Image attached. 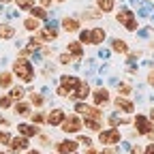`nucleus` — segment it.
Wrapping results in <instances>:
<instances>
[{"mask_svg":"<svg viewBox=\"0 0 154 154\" xmlns=\"http://www.w3.org/2000/svg\"><path fill=\"white\" fill-rule=\"evenodd\" d=\"M116 19H118V24L124 26L126 30H137V17H135L133 9H120L118 15H116Z\"/></svg>","mask_w":154,"mask_h":154,"instance_id":"obj_2","label":"nucleus"},{"mask_svg":"<svg viewBox=\"0 0 154 154\" xmlns=\"http://www.w3.org/2000/svg\"><path fill=\"white\" fill-rule=\"evenodd\" d=\"M131 154H139V150H137V148H133V150H131Z\"/></svg>","mask_w":154,"mask_h":154,"instance_id":"obj_47","label":"nucleus"},{"mask_svg":"<svg viewBox=\"0 0 154 154\" xmlns=\"http://www.w3.org/2000/svg\"><path fill=\"white\" fill-rule=\"evenodd\" d=\"M13 73L22 79L24 84H30L34 79V66L30 60H26V58H17V60L13 62Z\"/></svg>","mask_w":154,"mask_h":154,"instance_id":"obj_1","label":"nucleus"},{"mask_svg":"<svg viewBox=\"0 0 154 154\" xmlns=\"http://www.w3.org/2000/svg\"><path fill=\"white\" fill-rule=\"evenodd\" d=\"M30 15H32L34 19H47V11H45L43 7H34V9H30Z\"/></svg>","mask_w":154,"mask_h":154,"instance_id":"obj_23","label":"nucleus"},{"mask_svg":"<svg viewBox=\"0 0 154 154\" xmlns=\"http://www.w3.org/2000/svg\"><path fill=\"white\" fill-rule=\"evenodd\" d=\"M11 105H13V99H11L9 94H5V96H0V107H2V109H9Z\"/></svg>","mask_w":154,"mask_h":154,"instance_id":"obj_30","label":"nucleus"},{"mask_svg":"<svg viewBox=\"0 0 154 154\" xmlns=\"http://www.w3.org/2000/svg\"><path fill=\"white\" fill-rule=\"evenodd\" d=\"M131 84H118V92H120V96H126V94H131Z\"/></svg>","mask_w":154,"mask_h":154,"instance_id":"obj_32","label":"nucleus"},{"mask_svg":"<svg viewBox=\"0 0 154 154\" xmlns=\"http://www.w3.org/2000/svg\"><path fill=\"white\" fill-rule=\"evenodd\" d=\"M73 96H75V99H79V101H84V99H88V96H90V86L82 82V84H79V88H77V90H75V94H73Z\"/></svg>","mask_w":154,"mask_h":154,"instance_id":"obj_18","label":"nucleus"},{"mask_svg":"<svg viewBox=\"0 0 154 154\" xmlns=\"http://www.w3.org/2000/svg\"><path fill=\"white\" fill-rule=\"evenodd\" d=\"M150 120L154 122V107H152V111H150Z\"/></svg>","mask_w":154,"mask_h":154,"instance_id":"obj_45","label":"nucleus"},{"mask_svg":"<svg viewBox=\"0 0 154 154\" xmlns=\"http://www.w3.org/2000/svg\"><path fill=\"white\" fill-rule=\"evenodd\" d=\"M148 137H150V139L154 141V131H152V133H148Z\"/></svg>","mask_w":154,"mask_h":154,"instance_id":"obj_48","label":"nucleus"},{"mask_svg":"<svg viewBox=\"0 0 154 154\" xmlns=\"http://www.w3.org/2000/svg\"><path fill=\"white\" fill-rule=\"evenodd\" d=\"M71 60H73L71 54H62V56H60V64H69Z\"/></svg>","mask_w":154,"mask_h":154,"instance_id":"obj_37","label":"nucleus"},{"mask_svg":"<svg viewBox=\"0 0 154 154\" xmlns=\"http://www.w3.org/2000/svg\"><path fill=\"white\" fill-rule=\"evenodd\" d=\"M45 41H43V38L41 36H30V41H28V47L30 49H38V47H41Z\"/></svg>","mask_w":154,"mask_h":154,"instance_id":"obj_28","label":"nucleus"},{"mask_svg":"<svg viewBox=\"0 0 154 154\" xmlns=\"http://www.w3.org/2000/svg\"><path fill=\"white\" fill-rule=\"evenodd\" d=\"M49 5H51V0H41V7H43V9H47Z\"/></svg>","mask_w":154,"mask_h":154,"instance_id":"obj_43","label":"nucleus"},{"mask_svg":"<svg viewBox=\"0 0 154 154\" xmlns=\"http://www.w3.org/2000/svg\"><path fill=\"white\" fill-rule=\"evenodd\" d=\"M32 122H36V124L45 122V116H43V113H38V111H34V113H32Z\"/></svg>","mask_w":154,"mask_h":154,"instance_id":"obj_36","label":"nucleus"},{"mask_svg":"<svg viewBox=\"0 0 154 154\" xmlns=\"http://www.w3.org/2000/svg\"><path fill=\"white\" fill-rule=\"evenodd\" d=\"M9 96H11L13 101H19V99L24 96V90H22V88H11V94H9Z\"/></svg>","mask_w":154,"mask_h":154,"instance_id":"obj_31","label":"nucleus"},{"mask_svg":"<svg viewBox=\"0 0 154 154\" xmlns=\"http://www.w3.org/2000/svg\"><path fill=\"white\" fill-rule=\"evenodd\" d=\"M69 54L75 58V60L84 58V47H82V43H79V41H73V43H69Z\"/></svg>","mask_w":154,"mask_h":154,"instance_id":"obj_15","label":"nucleus"},{"mask_svg":"<svg viewBox=\"0 0 154 154\" xmlns=\"http://www.w3.org/2000/svg\"><path fill=\"white\" fill-rule=\"evenodd\" d=\"M111 49L118 51V54H126L128 45H126V41H122V38H113V41H111Z\"/></svg>","mask_w":154,"mask_h":154,"instance_id":"obj_19","label":"nucleus"},{"mask_svg":"<svg viewBox=\"0 0 154 154\" xmlns=\"http://www.w3.org/2000/svg\"><path fill=\"white\" fill-rule=\"evenodd\" d=\"M38 36H41L43 41H54V38H58V30L47 26V28H41V34H38Z\"/></svg>","mask_w":154,"mask_h":154,"instance_id":"obj_17","label":"nucleus"},{"mask_svg":"<svg viewBox=\"0 0 154 154\" xmlns=\"http://www.w3.org/2000/svg\"><path fill=\"white\" fill-rule=\"evenodd\" d=\"M79 43H90V30H79Z\"/></svg>","mask_w":154,"mask_h":154,"instance_id":"obj_34","label":"nucleus"},{"mask_svg":"<svg viewBox=\"0 0 154 154\" xmlns=\"http://www.w3.org/2000/svg\"><path fill=\"white\" fill-rule=\"evenodd\" d=\"M64 118H66V116H64L62 109H51V113L47 116V122H49L51 126H58V124L64 122Z\"/></svg>","mask_w":154,"mask_h":154,"instance_id":"obj_12","label":"nucleus"},{"mask_svg":"<svg viewBox=\"0 0 154 154\" xmlns=\"http://www.w3.org/2000/svg\"><path fill=\"white\" fill-rule=\"evenodd\" d=\"M77 148H79V143H77V141H71V139L58 141V146H56L58 154H75V152H77Z\"/></svg>","mask_w":154,"mask_h":154,"instance_id":"obj_9","label":"nucleus"},{"mask_svg":"<svg viewBox=\"0 0 154 154\" xmlns=\"http://www.w3.org/2000/svg\"><path fill=\"white\" fill-rule=\"evenodd\" d=\"M86 154H96V150H92V148H88V152Z\"/></svg>","mask_w":154,"mask_h":154,"instance_id":"obj_46","label":"nucleus"},{"mask_svg":"<svg viewBox=\"0 0 154 154\" xmlns=\"http://www.w3.org/2000/svg\"><path fill=\"white\" fill-rule=\"evenodd\" d=\"M84 17H88V19H94V17H99V13H94V11H84Z\"/></svg>","mask_w":154,"mask_h":154,"instance_id":"obj_39","label":"nucleus"},{"mask_svg":"<svg viewBox=\"0 0 154 154\" xmlns=\"http://www.w3.org/2000/svg\"><path fill=\"white\" fill-rule=\"evenodd\" d=\"M122 139V135L118 128H107V131H101L99 133V141L101 146H113V143H118Z\"/></svg>","mask_w":154,"mask_h":154,"instance_id":"obj_3","label":"nucleus"},{"mask_svg":"<svg viewBox=\"0 0 154 154\" xmlns=\"http://www.w3.org/2000/svg\"><path fill=\"white\" fill-rule=\"evenodd\" d=\"M56 92H58V96H60V99H66V96H69V92H66V90H64L62 86H60V88H58Z\"/></svg>","mask_w":154,"mask_h":154,"instance_id":"obj_38","label":"nucleus"},{"mask_svg":"<svg viewBox=\"0 0 154 154\" xmlns=\"http://www.w3.org/2000/svg\"><path fill=\"white\" fill-rule=\"evenodd\" d=\"M24 28H26L28 32H36L38 28H41V24H38V19H34V17H28L26 22H24Z\"/></svg>","mask_w":154,"mask_h":154,"instance_id":"obj_21","label":"nucleus"},{"mask_svg":"<svg viewBox=\"0 0 154 154\" xmlns=\"http://www.w3.org/2000/svg\"><path fill=\"white\" fill-rule=\"evenodd\" d=\"M116 7V0H96V9L101 13H111Z\"/></svg>","mask_w":154,"mask_h":154,"instance_id":"obj_16","label":"nucleus"},{"mask_svg":"<svg viewBox=\"0 0 154 154\" xmlns=\"http://www.w3.org/2000/svg\"><path fill=\"white\" fill-rule=\"evenodd\" d=\"M62 126V131L64 133H79L82 128H84V122L79 120V116H77V113H73V116H69V118H64V122L60 124Z\"/></svg>","mask_w":154,"mask_h":154,"instance_id":"obj_4","label":"nucleus"},{"mask_svg":"<svg viewBox=\"0 0 154 154\" xmlns=\"http://www.w3.org/2000/svg\"><path fill=\"white\" fill-rule=\"evenodd\" d=\"M84 126L88 128V131H101V120H92V118H86V122H84Z\"/></svg>","mask_w":154,"mask_h":154,"instance_id":"obj_24","label":"nucleus"},{"mask_svg":"<svg viewBox=\"0 0 154 154\" xmlns=\"http://www.w3.org/2000/svg\"><path fill=\"white\" fill-rule=\"evenodd\" d=\"M26 154H41V152H38V150H28Z\"/></svg>","mask_w":154,"mask_h":154,"instance_id":"obj_44","label":"nucleus"},{"mask_svg":"<svg viewBox=\"0 0 154 154\" xmlns=\"http://www.w3.org/2000/svg\"><path fill=\"white\" fill-rule=\"evenodd\" d=\"M62 28L66 32H79V22H77L75 17H64L62 19Z\"/></svg>","mask_w":154,"mask_h":154,"instance_id":"obj_14","label":"nucleus"},{"mask_svg":"<svg viewBox=\"0 0 154 154\" xmlns=\"http://www.w3.org/2000/svg\"><path fill=\"white\" fill-rule=\"evenodd\" d=\"M9 141H11V135H9L7 131H0V143H2V146H9Z\"/></svg>","mask_w":154,"mask_h":154,"instance_id":"obj_35","label":"nucleus"},{"mask_svg":"<svg viewBox=\"0 0 154 154\" xmlns=\"http://www.w3.org/2000/svg\"><path fill=\"white\" fill-rule=\"evenodd\" d=\"M0 2H11V0H0Z\"/></svg>","mask_w":154,"mask_h":154,"instance_id":"obj_49","label":"nucleus"},{"mask_svg":"<svg viewBox=\"0 0 154 154\" xmlns=\"http://www.w3.org/2000/svg\"><path fill=\"white\" fill-rule=\"evenodd\" d=\"M86 118L101 120V118H103V111H99V107H88V111H86Z\"/></svg>","mask_w":154,"mask_h":154,"instance_id":"obj_25","label":"nucleus"},{"mask_svg":"<svg viewBox=\"0 0 154 154\" xmlns=\"http://www.w3.org/2000/svg\"><path fill=\"white\" fill-rule=\"evenodd\" d=\"M92 101H94V105H96V107L107 105V103H109V92H107V88H99V90H94V92H92Z\"/></svg>","mask_w":154,"mask_h":154,"instance_id":"obj_10","label":"nucleus"},{"mask_svg":"<svg viewBox=\"0 0 154 154\" xmlns=\"http://www.w3.org/2000/svg\"><path fill=\"white\" fill-rule=\"evenodd\" d=\"M143 154H154V143H150V146H146V150H143Z\"/></svg>","mask_w":154,"mask_h":154,"instance_id":"obj_41","label":"nucleus"},{"mask_svg":"<svg viewBox=\"0 0 154 154\" xmlns=\"http://www.w3.org/2000/svg\"><path fill=\"white\" fill-rule=\"evenodd\" d=\"M105 36H107V32H105L103 28H92V30H90V43H92V45H101V43L105 41Z\"/></svg>","mask_w":154,"mask_h":154,"instance_id":"obj_13","label":"nucleus"},{"mask_svg":"<svg viewBox=\"0 0 154 154\" xmlns=\"http://www.w3.org/2000/svg\"><path fill=\"white\" fill-rule=\"evenodd\" d=\"M133 122H135V128H137L139 135H148V133H152V128H154V122H152L150 118H146V116H141V113L135 116Z\"/></svg>","mask_w":154,"mask_h":154,"instance_id":"obj_5","label":"nucleus"},{"mask_svg":"<svg viewBox=\"0 0 154 154\" xmlns=\"http://www.w3.org/2000/svg\"><path fill=\"white\" fill-rule=\"evenodd\" d=\"M113 105H116V109L122 111V113H133L135 111V103L131 99H126V96H118V99L113 101Z\"/></svg>","mask_w":154,"mask_h":154,"instance_id":"obj_8","label":"nucleus"},{"mask_svg":"<svg viewBox=\"0 0 154 154\" xmlns=\"http://www.w3.org/2000/svg\"><path fill=\"white\" fill-rule=\"evenodd\" d=\"M9 150L11 152H26L28 150V137H22V135H19V137H11V141H9Z\"/></svg>","mask_w":154,"mask_h":154,"instance_id":"obj_7","label":"nucleus"},{"mask_svg":"<svg viewBox=\"0 0 154 154\" xmlns=\"http://www.w3.org/2000/svg\"><path fill=\"white\" fill-rule=\"evenodd\" d=\"M15 5L22 11H30V9H34V0H15Z\"/></svg>","mask_w":154,"mask_h":154,"instance_id":"obj_26","label":"nucleus"},{"mask_svg":"<svg viewBox=\"0 0 154 154\" xmlns=\"http://www.w3.org/2000/svg\"><path fill=\"white\" fill-rule=\"evenodd\" d=\"M30 103H32V105H36V107H41V105H43L45 101H43V96H41V94L32 92V94H30Z\"/></svg>","mask_w":154,"mask_h":154,"instance_id":"obj_29","label":"nucleus"},{"mask_svg":"<svg viewBox=\"0 0 154 154\" xmlns=\"http://www.w3.org/2000/svg\"><path fill=\"white\" fill-rule=\"evenodd\" d=\"M13 84V75L11 73H0V88H11Z\"/></svg>","mask_w":154,"mask_h":154,"instance_id":"obj_22","label":"nucleus"},{"mask_svg":"<svg viewBox=\"0 0 154 154\" xmlns=\"http://www.w3.org/2000/svg\"><path fill=\"white\" fill-rule=\"evenodd\" d=\"M56 2H64V0H56Z\"/></svg>","mask_w":154,"mask_h":154,"instance_id":"obj_50","label":"nucleus"},{"mask_svg":"<svg viewBox=\"0 0 154 154\" xmlns=\"http://www.w3.org/2000/svg\"><path fill=\"white\" fill-rule=\"evenodd\" d=\"M15 36V28L9 24H0V38H13Z\"/></svg>","mask_w":154,"mask_h":154,"instance_id":"obj_20","label":"nucleus"},{"mask_svg":"<svg viewBox=\"0 0 154 154\" xmlns=\"http://www.w3.org/2000/svg\"><path fill=\"white\" fill-rule=\"evenodd\" d=\"M79 84H82L79 77H75V75H62V77H60V86L69 92V96L75 94V90L79 88Z\"/></svg>","mask_w":154,"mask_h":154,"instance_id":"obj_6","label":"nucleus"},{"mask_svg":"<svg viewBox=\"0 0 154 154\" xmlns=\"http://www.w3.org/2000/svg\"><path fill=\"white\" fill-rule=\"evenodd\" d=\"M101 154H116V150H113V148H105Z\"/></svg>","mask_w":154,"mask_h":154,"instance_id":"obj_42","label":"nucleus"},{"mask_svg":"<svg viewBox=\"0 0 154 154\" xmlns=\"http://www.w3.org/2000/svg\"><path fill=\"white\" fill-rule=\"evenodd\" d=\"M88 107H90V105H86L84 101H79V103H75V111H77V113H82V116H86Z\"/></svg>","mask_w":154,"mask_h":154,"instance_id":"obj_33","label":"nucleus"},{"mask_svg":"<svg viewBox=\"0 0 154 154\" xmlns=\"http://www.w3.org/2000/svg\"><path fill=\"white\" fill-rule=\"evenodd\" d=\"M0 154H7V152H2V150H0Z\"/></svg>","mask_w":154,"mask_h":154,"instance_id":"obj_51","label":"nucleus"},{"mask_svg":"<svg viewBox=\"0 0 154 154\" xmlns=\"http://www.w3.org/2000/svg\"><path fill=\"white\" fill-rule=\"evenodd\" d=\"M148 84L154 88V71H150V73H148Z\"/></svg>","mask_w":154,"mask_h":154,"instance_id":"obj_40","label":"nucleus"},{"mask_svg":"<svg viewBox=\"0 0 154 154\" xmlns=\"http://www.w3.org/2000/svg\"><path fill=\"white\" fill-rule=\"evenodd\" d=\"M15 113L17 116H28L30 113V105L28 103H17L15 105Z\"/></svg>","mask_w":154,"mask_h":154,"instance_id":"obj_27","label":"nucleus"},{"mask_svg":"<svg viewBox=\"0 0 154 154\" xmlns=\"http://www.w3.org/2000/svg\"><path fill=\"white\" fill-rule=\"evenodd\" d=\"M17 133L22 135V137H34V135H38V126H34V124H17Z\"/></svg>","mask_w":154,"mask_h":154,"instance_id":"obj_11","label":"nucleus"}]
</instances>
